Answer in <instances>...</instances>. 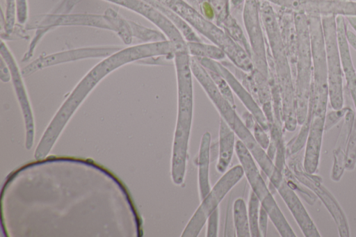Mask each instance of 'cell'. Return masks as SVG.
Returning a JSON list of instances; mask_svg holds the SVG:
<instances>
[{
	"label": "cell",
	"mask_w": 356,
	"mask_h": 237,
	"mask_svg": "<svg viewBox=\"0 0 356 237\" xmlns=\"http://www.w3.org/2000/svg\"><path fill=\"white\" fill-rule=\"evenodd\" d=\"M174 64L177 83V114L172 142L171 178L174 184L181 186L186 174L194 104L191 56L187 49L175 53Z\"/></svg>",
	"instance_id": "1"
},
{
	"label": "cell",
	"mask_w": 356,
	"mask_h": 237,
	"mask_svg": "<svg viewBox=\"0 0 356 237\" xmlns=\"http://www.w3.org/2000/svg\"><path fill=\"white\" fill-rule=\"evenodd\" d=\"M260 17L268 38V51L280 89L284 126L288 130H293L298 125L294 78L282 42L279 21L269 2L261 4Z\"/></svg>",
	"instance_id": "2"
},
{
	"label": "cell",
	"mask_w": 356,
	"mask_h": 237,
	"mask_svg": "<svg viewBox=\"0 0 356 237\" xmlns=\"http://www.w3.org/2000/svg\"><path fill=\"white\" fill-rule=\"evenodd\" d=\"M164 6L175 12L193 28L222 49L236 67L245 72H251L254 69L251 58L241 45L186 1L168 0Z\"/></svg>",
	"instance_id": "3"
},
{
	"label": "cell",
	"mask_w": 356,
	"mask_h": 237,
	"mask_svg": "<svg viewBox=\"0 0 356 237\" xmlns=\"http://www.w3.org/2000/svg\"><path fill=\"white\" fill-rule=\"evenodd\" d=\"M297 32V56L293 73L296 111L298 125L308 115L312 83V57L308 18L305 13L293 12Z\"/></svg>",
	"instance_id": "4"
},
{
	"label": "cell",
	"mask_w": 356,
	"mask_h": 237,
	"mask_svg": "<svg viewBox=\"0 0 356 237\" xmlns=\"http://www.w3.org/2000/svg\"><path fill=\"white\" fill-rule=\"evenodd\" d=\"M312 57V83L308 116L325 120L328 96L327 70L321 16L307 15Z\"/></svg>",
	"instance_id": "5"
},
{
	"label": "cell",
	"mask_w": 356,
	"mask_h": 237,
	"mask_svg": "<svg viewBox=\"0 0 356 237\" xmlns=\"http://www.w3.org/2000/svg\"><path fill=\"white\" fill-rule=\"evenodd\" d=\"M334 15L321 17L326 65L329 102L332 109L343 107V72L339 47L337 21Z\"/></svg>",
	"instance_id": "6"
},
{
	"label": "cell",
	"mask_w": 356,
	"mask_h": 237,
	"mask_svg": "<svg viewBox=\"0 0 356 237\" xmlns=\"http://www.w3.org/2000/svg\"><path fill=\"white\" fill-rule=\"evenodd\" d=\"M243 175V169L241 165H236L225 172L201 201L181 236L197 237L211 213L218 207L223 198L238 183Z\"/></svg>",
	"instance_id": "7"
},
{
	"label": "cell",
	"mask_w": 356,
	"mask_h": 237,
	"mask_svg": "<svg viewBox=\"0 0 356 237\" xmlns=\"http://www.w3.org/2000/svg\"><path fill=\"white\" fill-rule=\"evenodd\" d=\"M288 167L296 179L323 202L337 225L339 236L349 237L350 229L346 216L334 197L323 185L321 177L305 172L298 157L291 158Z\"/></svg>",
	"instance_id": "8"
},
{
	"label": "cell",
	"mask_w": 356,
	"mask_h": 237,
	"mask_svg": "<svg viewBox=\"0 0 356 237\" xmlns=\"http://www.w3.org/2000/svg\"><path fill=\"white\" fill-rule=\"evenodd\" d=\"M260 19V6L257 1L245 0L243 19L249 38L251 59L254 68L268 78L267 51Z\"/></svg>",
	"instance_id": "9"
},
{
	"label": "cell",
	"mask_w": 356,
	"mask_h": 237,
	"mask_svg": "<svg viewBox=\"0 0 356 237\" xmlns=\"http://www.w3.org/2000/svg\"><path fill=\"white\" fill-rule=\"evenodd\" d=\"M235 152L251 190L258 197L261 206L266 210L268 217L278 215L281 212L280 209L267 187L254 158L240 140L236 141Z\"/></svg>",
	"instance_id": "10"
},
{
	"label": "cell",
	"mask_w": 356,
	"mask_h": 237,
	"mask_svg": "<svg viewBox=\"0 0 356 237\" xmlns=\"http://www.w3.org/2000/svg\"><path fill=\"white\" fill-rule=\"evenodd\" d=\"M191 65L193 76L199 82L208 97L222 118L235 134L245 126L239 117L235 108L222 95L207 70L195 58L191 56Z\"/></svg>",
	"instance_id": "11"
},
{
	"label": "cell",
	"mask_w": 356,
	"mask_h": 237,
	"mask_svg": "<svg viewBox=\"0 0 356 237\" xmlns=\"http://www.w3.org/2000/svg\"><path fill=\"white\" fill-rule=\"evenodd\" d=\"M121 49V47H84L40 56L25 66L22 74L26 76L40 69L63 63L86 58H106Z\"/></svg>",
	"instance_id": "12"
},
{
	"label": "cell",
	"mask_w": 356,
	"mask_h": 237,
	"mask_svg": "<svg viewBox=\"0 0 356 237\" xmlns=\"http://www.w3.org/2000/svg\"><path fill=\"white\" fill-rule=\"evenodd\" d=\"M137 13L157 26L176 48L186 41L175 24L161 11L144 0H106Z\"/></svg>",
	"instance_id": "13"
},
{
	"label": "cell",
	"mask_w": 356,
	"mask_h": 237,
	"mask_svg": "<svg viewBox=\"0 0 356 237\" xmlns=\"http://www.w3.org/2000/svg\"><path fill=\"white\" fill-rule=\"evenodd\" d=\"M207 70L219 73L228 83L232 90L237 95L255 120L265 131L269 130V124L262 109L251 93L237 80L236 76L222 63L204 58H195Z\"/></svg>",
	"instance_id": "14"
},
{
	"label": "cell",
	"mask_w": 356,
	"mask_h": 237,
	"mask_svg": "<svg viewBox=\"0 0 356 237\" xmlns=\"http://www.w3.org/2000/svg\"><path fill=\"white\" fill-rule=\"evenodd\" d=\"M305 237H320L321 234L306 209L289 185L286 178L276 188Z\"/></svg>",
	"instance_id": "15"
},
{
	"label": "cell",
	"mask_w": 356,
	"mask_h": 237,
	"mask_svg": "<svg viewBox=\"0 0 356 237\" xmlns=\"http://www.w3.org/2000/svg\"><path fill=\"white\" fill-rule=\"evenodd\" d=\"M337 28L339 51L346 85L356 111V70L354 67L346 31L348 23L343 16H337Z\"/></svg>",
	"instance_id": "16"
},
{
	"label": "cell",
	"mask_w": 356,
	"mask_h": 237,
	"mask_svg": "<svg viewBox=\"0 0 356 237\" xmlns=\"http://www.w3.org/2000/svg\"><path fill=\"white\" fill-rule=\"evenodd\" d=\"M324 131L325 120H310L302 162L304 170L309 174H314L317 170Z\"/></svg>",
	"instance_id": "17"
},
{
	"label": "cell",
	"mask_w": 356,
	"mask_h": 237,
	"mask_svg": "<svg viewBox=\"0 0 356 237\" xmlns=\"http://www.w3.org/2000/svg\"><path fill=\"white\" fill-rule=\"evenodd\" d=\"M211 142V133L209 131L204 132L201 138L198 156V189L201 201L211 190L209 181Z\"/></svg>",
	"instance_id": "18"
},
{
	"label": "cell",
	"mask_w": 356,
	"mask_h": 237,
	"mask_svg": "<svg viewBox=\"0 0 356 237\" xmlns=\"http://www.w3.org/2000/svg\"><path fill=\"white\" fill-rule=\"evenodd\" d=\"M235 133L229 125L222 119L220 120L218 156L216 170L224 174L232 161L235 151Z\"/></svg>",
	"instance_id": "19"
},
{
	"label": "cell",
	"mask_w": 356,
	"mask_h": 237,
	"mask_svg": "<svg viewBox=\"0 0 356 237\" xmlns=\"http://www.w3.org/2000/svg\"><path fill=\"white\" fill-rule=\"evenodd\" d=\"M233 219L237 237L251 236L248 208L243 198L238 197L233 203Z\"/></svg>",
	"instance_id": "20"
},
{
	"label": "cell",
	"mask_w": 356,
	"mask_h": 237,
	"mask_svg": "<svg viewBox=\"0 0 356 237\" xmlns=\"http://www.w3.org/2000/svg\"><path fill=\"white\" fill-rule=\"evenodd\" d=\"M187 49L191 56L204 58L214 60H221L226 57L222 49L215 44L201 42H186Z\"/></svg>",
	"instance_id": "21"
},
{
	"label": "cell",
	"mask_w": 356,
	"mask_h": 237,
	"mask_svg": "<svg viewBox=\"0 0 356 237\" xmlns=\"http://www.w3.org/2000/svg\"><path fill=\"white\" fill-rule=\"evenodd\" d=\"M260 206L261 204L258 197L254 192L250 190L248 204V215L250 235L252 237L261 236L258 224Z\"/></svg>",
	"instance_id": "22"
},
{
	"label": "cell",
	"mask_w": 356,
	"mask_h": 237,
	"mask_svg": "<svg viewBox=\"0 0 356 237\" xmlns=\"http://www.w3.org/2000/svg\"><path fill=\"white\" fill-rule=\"evenodd\" d=\"M129 22L131 28L133 36L145 42V43L168 40L161 31L145 27L131 21Z\"/></svg>",
	"instance_id": "23"
},
{
	"label": "cell",
	"mask_w": 356,
	"mask_h": 237,
	"mask_svg": "<svg viewBox=\"0 0 356 237\" xmlns=\"http://www.w3.org/2000/svg\"><path fill=\"white\" fill-rule=\"evenodd\" d=\"M346 170H353L356 165V115L350 128L345 146Z\"/></svg>",
	"instance_id": "24"
},
{
	"label": "cell",
	"mask_w": 356,
	"mask_h": 237,
	"mask_svg": "<svg viewBox=\"0 0 356 237\" xmlns=\"http://www.w3.org/2000/svg\"><path fill=\"white\" fill-rule=\"evenodd\" d=\"M225 31L227 34L239 45H241L251 58V49L250 44L235 19L232 17H227L224 24Z\"/></svg>",
	"instance_id": "25"
},
{
	"label": "cell",
	"mask_w": 356,
	"mask_h": 237,
	"mask_svg": "<svg viewBox=\"0 0 356 237\" xmlns=\"http://www.w3.org/2000/svg\"><path fill=\"white\" fill-rule=\"evenodd\" d=\"M346 170L345 149L341 146L336 145L333 149V164L331 170L330 178L333 181L341 180Z\"/></svg>",
	"instance_id": "26"
},
{
	"label": "cell",
	"mask_w": 356,
	"mask_h": 237,
	"mask_svg": "<svg viewBox=\"0 0 356 237\" xmlns=\"http://www.w3.org/2000/svg\"><path fill=\"white\" fill-rule=\"evenodd\" d=\"M207 70L222 95L236 108L232 89L226 80L217 72Z\"/></svg>",
	"instance_id": "27"
},
{
	"label": "cell",
	"mask_w": 356,
	"mask_h": 237,
	"mask_svg": "<svg viewBox=\"0 0 356 237\" xmlns=\"http://www.w3.org/2000/svg\"><path fill=\"white\" fill-rule=\"evenodd\" d=\"M17 17V1L6 0L4 30L7 35L13 32Z\"/></svg>",
	"instance_id": "28"
},
{
	"label": "cell",
	"mask_w": 356,
	"mask_h": 237,
	"mask_svg": "<svg viewBox=\"0 0 356 237\" xmlns=\"http://www.w3.org/2000/svg\"><path fill=\"white\" fill-rule=\"evenodd\" d=\"M349 106H343L341 109H332L327 112L325 121V130H330L344 117Z\"/></svg>",
	"instance_id": "29"
},
{
	"label": "cell",
	"mask_w": 356,
	"mask_h": 237,
	"mask_svg": "<svg viewBox=\"0 0 356 237\" xmlns=\"http://www.w3.org/2000/svg\"><path fill=\"white\" fill-rule=\"evenodd\" d=\"M175 54L153 56L136 61L137 64L150 65H169L174 64Z\"/></svg>",
	"instance_id": "30"
},
{
	"label": "cell",
	"mask_w": 356,
	"mask_h": 237,
	"mask_svg": "<svg viewBox=\"0 0 356 237\" xmlns=\"http://www.w3.org/2000/svg\"><path fill=\"white\" fill-rule=\"evenodd\" d=\"M219 221V209H215L207 219V237L218 236Z\"/></svg>",
	"instance_id": "31"
},
{
	"label": "cell",
	"mask_w": 356,
	"mask_h": 237,
	"mask_svg": "<svg viewBox=\"0 0 356 237\" xmlns=\"http://www.w3.org/2000/svg\"><path fill=\"white\" fill-rule=\"evenodd\" d=\"M252 134L259 145L263 149H267L270 143V138L266 133V131H265L261 126L256 122L252 129Z\"/></svg>",
	"instance_id": "32"
},
{
	"label": "cell",
	"mask_w": 356,
	"mask_h": 237,
	"mask_svg": "<svg viewBox=\"0 0 356 237\" xmlns=\"http://www.w3.org/2000/svg\"><path fill=\"white\" fill-rule=\"evenodd\" d=\"M268 215L266 210L264 209L262 206H260L259 209V230L261 234V236L264 237L266 236L267 229H268Z\"/></svg>",
	"instance_id": "33"
},
{
	"label": "cell",
	"mask_w": 356,
	"mask_h": 237,
	"mask_svg": "<svg viewBox=\"0 0 356 237\" xmlns=\"http://www.w3.org/2000/svg\"><path fill=\"white\" fill-rule=\"evenodd\" d=\"M17 1V19L19 23L24 24L27 19V1Z\"/></svg>",
	"instance_id": "34"
},
{
	"label": "cell",
	"mask_w": 356,
	"mask_h": 237,
	"mask_svg": "<svg viewBox=\"0 0 356 237\" xmlns=\"http://www.w3.org/2000/svg\"><path fill=\"white\" fill-rule=\"evenodd\" d=\"M0 73H1V79L3 81H8L10 80L11 74L10 71L6 65L4 60L1 57V63H0Z\"/></svg>",
	"instance_id": "35"
},
{
	"label": "cell",
	"mask_w": 356,
	"mask_h": 237,
	"mask_svg": "<svg viewBox=\"0 0 356 237\" xmlns=\"http://www.w3.org/2000/svg\"><path fill=\"white\" fill-rule=\"evenodd\" d=\"M202 15L209 20L213 19L214 17V8L207 1H205L202 3Z\"/></svg>",
	"instance_id": "36"
},
{
	"label": "cell",
	"mask_w": 356,
	"mask_h": 237,
	"mask_svg": "<svg viewBox=\"0 0 356 237\" xmlns=\"http://www.w3.org/2000/svg\"><path fill=\"white\" fill-rule=\"evenodd\" d=\"M243 119L247 128L250 130H252L254 125L257 122L254 116L249 111H245L243 114Z\"/></svg>",
	"instance_id": "37"
},
{
	"label": "cell",
	"mask_w": 356,
	"mask_h": 237,
	"mask_svg": "<svg viewBox=\"0 0 356 237\" xmlns=\"http://www.w3.org/2000/svg\"><path fill=\"white\" fill-rule=\"evenodd\" d=\"M346 36L349 46L356 51V33L347 27Z\"/></svg>",
	"instance_id": "38"
},
{
	"label": "cell",
	"mask_w": 356,
	"mask_h": 237,
	"mask_svg": "<svg viewBox=\"0 0 356 237\" xmlns=\"http://www.w3.org/2000/svg\"><path fill=\"white\" fill-rule=\"evenodd\" d=\"M346 20L352 28L354 30V32L356 33V17L355 16H350L346 17Z\"/></svg>",
	"instance_id": "39"
},
{
	"label": "cell",
	"mask_w": 356,
	"mask_h": 237,
	"mask_svg": "<svg viewBox=\"0 0 356 237\" xmlns=\"http://www.w3.org/2000/svg\"><path fill=\"white\" fill-rule=\"evenodd\" d=\"M155 1L159 3L160 4L165 6L168 0H154Z\"/></svg>",
	"instance_id": "40"
},
{
	"label": "cell",
	"mask_w": 356,
	"mask_h": 237,
	"mask_svg": "<svg viewBox=\"0 0 356 237\" xmlns=\"http://www.w3.org/2000/svg\"><path fill=\"white\" fill-rule=\"evenodd\" d=\"M341 1H349V0H341Z\"/></svg>",
	"instance_id": "41"
}]
</instances>
